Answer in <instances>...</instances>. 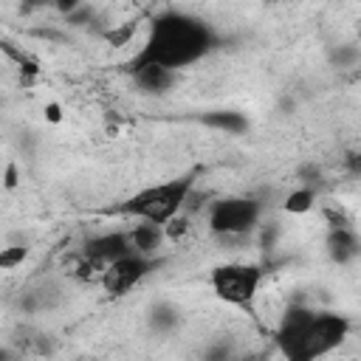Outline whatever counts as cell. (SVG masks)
Here are the masks:
<instances>
[{
  "label": "cell",
  "mask_w": 361,
  "mask_h": 361,
  "mask_svg": "<svg viewBox=\"0 0 361 361\" xmlns=\"http://www.w3.org/2000/svg\"><path fill=\"white\" fill-rule=\"evenodd\" d=\"M214 45H217V37L206 20L178 11V8H169V11H161L158 17H152L144 45L138 48L133 62L135 65L149 62V65H161V68H169L178 73L180 68L200 62Z\"/></svg>",
  "instance_id": "obj_1"
},
{
  "label": "cell",
  "mask_w": 361,
  "mask_h": 361,
  "mask_svg": "<svg viewBox=\"0 0 361 361\" xmlns=\"http://www.w3.org/2000/svg\"><path fill=\"white\" fill-rule=\"evenodd\" d=\"M192 192H195V178L192 175L172 178V180H164V183H152V186L138 189L116 212L124 214V217H133L135 223L166 226L172 217H178L186 209Z\"/></svg>",
  "instance_id": "obj_2"
},
{
  "label": "cell",
  "mask_w": 361,
  "mask_h": 361,
  "mask_svg": "<svg viewBox=\"0 0 361 361\" xmlns=\"http://www.w3.org/2000/svg\"><path fill=\"white\" fill-rule=\"evenodd\" d=\"M262 214H265L262 200L248 197V195H228V197H217L209 203L206 226L212 234L223 240H234V237L251 234L259 226Z\"/></svg>",
  "instance_id": "obj_3"
},
{
  "label": "cell",
  "mask_w": 361,
  "mask_h": 361,
  "mask_svg": "<svg viewBox=\"0 0 361 361\" xmlns=\"http://www.w3.org/2000/svg\"><path fill=\"white\" fill-rule=\"evenodd\" d=\"M262 279L265 274L254 262H226V265L212 268L209 274L212 293L231 307H248L257 299Z\"/></svg>",
  "instance_id": "obj_4"
},
{
  "label": "cell",
  "mask_w": 361,
  "mask_h": 361,
  "mask_svg": "<svg viewBox=\"0 0 361 361\" xmlns=\"http://www.w3.org/2000/svg\"><path fill=\"white\" fill-rule=\"evenodd\" d=\"M310 305H290L274 330V347L282 355V361H310L307 358V327L313 319Z\"/></svg>",
  "instance_id": "obj_5"
},
{
  "label": "cell",
  "mask_w": 361,
  "mask_h": 361,
  "mask_svg": "<svg viewBox=\"0 0 361 361\" xmlns=\"http://www.w3.org/2000/svg\"><path fill=\"white\" fill-rule=\"evenodd\" d=\"M353 322L350 316L338 313V310H313L310 327H307V358L310 361H322L330 353H336L347 338H350Z\"/></svg>",
  "instance_id": "obj_6"
},
{
  "label": "cell",
  "mask_w": 361,
  "mask_h": 361,
  "mask_svg": "<svg viewBox=\"0 0 361 361\" xmlns=\"http://www.w3.org/2000/svg\"><path fill=\"white\" fill-rule=\"evenodd\" d=\"M152 268H155V259H152V257L127 254V257H121V259H116V262L104 265V271H102L99 282H102V288H104L107 293L121 296V293L133 290L135 285H141V282L152 274Z\"/></svg>",
  "instance_id": "obj_7"
},
{
  "label": "cell",
  "mask_w": 361,
  "mask_h": 361,
  "mask_svg": "<svg viewBox=\"0 0 361 361\" xmlns=\"http://www.w3.org/2000/svg\"><path fill=\"white\" fill-rule=\"evenodd\" d=\"M127 254H135L133 245H130V237L127 231H102V234H93L85 240L82 245V257L93 265H99L104 271V265L127 257Z\"/></svg>",
  "instance_id": "obj_8"
},
{
  "label": "cell",
  "mask_w": 361,
  "mask_h": 361,
  "mask_svg": "<svg viewBox=\"0 0 361 361\" xmlns=\"http://www.w3.org/2000/svg\"><path fill=\"white\" fill-rule=\"evenodd\" d=\"M130 76H133V85L138 87V93H144V96H164L178 82L175 71L161 68V65H149V62H138V65L130 62Z\"/></svg>",
  "instance_id": "obj_9"
},
{
  "label": "cell",
  "mask_w": 361,
  "mask_h": 361,
  "mask_svg": "<svg viewBox=\"0 0 361 361\" xmlns=\"http://www.w3.org/2000/svg\"><path fill=\"white\" fill-rule=\"evenodd\" d=\"M324 251L336 265H353L361 257V240L358 231L353 226H341V228H327L324 237Z\"/></svg>",
  "instance_id": "obj_10"
},
{
  "label": "cell",
  "mask_w": 361,
  "mask_h": 361,
  "mask_svg": "<svg viewBox=\"0 0 361 361\" xmlns=\"http://www.w3.org/2000/svg\"><path fill=\"white\" fill-rule=\"evenodd\" d=\"M127 237L133 251L141 257H155L166 243L164 226H155V223H135L133 228H127Z\"/></svg>",
  "instance_id": "obj_11"
},
{
  "label": "cell",
  "mask_w": 361,
  "mask_h": 361,
  "mask_svg": "<svg viewBox=\"0 0 361 361\" xmlns=\"http://www.w3.org/2000/svg\"><path fill=\"white\" fill-rule=\"evenodd\" d=\"M180 322H183V313H180L178 305H172V302H155V305L149 307V313H147V324H149V330L158 333V336L175 333V330L180 327Z\"/></svg>",
  "instance_id": "obj_12"
},
{
  "label": "cell",
  "mask_w": 361,
  "mask_h": 361,
  "mask_svg": "<svg viewBox=\"0 0 361 361\" xmlns=\"http://www.w3.org/2000/svg\"><path fill=\"white\" fill-rule=\"evenodd\" d=\"M56 302H59V288L54 282H42V285H37V288H31V290H25L20 296V307L25 313L51 310V307H56Z\"/></svg>",
  "instance_id": "obj_13"
},
{
  "label": "cell",
  "mask_w": 361,
  "mask_h": 361,
  "mask_svg": "<svg viewBox=\"0 0 361 361\" xmlns=\"http://www.w3.org/2000/svg\"><path fill=\"white\" fill-rule=\"evenodd\" d=\"M206 127L217 130V133H226V135H243L248 130V118L237 110H212L200 118Z\"/></svg>",
  "instance_id": "obj_14"
},
{
  "label": "cell",
  "mask_w": 361,
  "mask_h": 361,
  "mask_svg": "<svg viewBox=\"0 0 361 361\" xmlns=\"http://www.w3.org/2000/svg\"><path fill=\"white\" fill-rule=\"evenodd\" d=\"M237 353H240L237 341H234L231 336H220V338H212V341L203 347L200 358H203V361H231Z\"/></svg>",
  "instance_id": "obj_15"
},
{
  "label": "cell",
  "mask_w": 361,
  "mask_h": 361,
  "mask_svg": "<svg viewBox=\"0 0 361 361\" xmlns=\"http://www.w3.org/2000/svg\"><path fill=\"white\" fill-rule=\"evenodd\" d=\"M313 203H316V189H310V186H296L293 192H288L282 209H285L288 214H307V212L313 209Z\"/></svg>",
  "instance_id": "obj_16"
},
{
  "label": "cell",
  "mask_w": 361,
  "mask_h": 361,
  "mask_svg": "<svg viewBox=\"0 0 361 361\" xmlns=\"http://www.w3.org/2000/svg\"><path fill=\"white\" fill-rule=\"evenodd\" d=\"M330 62H333L338 71H353V68H358V62H361V51H358V45H353V42H341V45H336V48L330 51Z\"/></svg>",
  "instance_id": "obj_17"
},
{
  "label": "cell",
  "mask_w": 361,
  "mask_h": 361,
  "mask_svg": "<svg viewBox=\"0 0 361 361\" xmlns=\"http://www.w3.org/2000/svg\"><path fill=\"white\" fill-rule=\"evenodd\" d=\"M28 257V248L25 243H17V245H6L0 248V271H11L17 265H23V259Z\"/></svg>",
  "instance_id": "obj_18"
},
{
  "label": "cell",
  "mask_w": 361,
  "mask_h": 361,
  "mask_svg": "<svg viewBox=\"0 0 361 361\" xmlns=\"http://www.w3.org/2000/svg\"><path fill=\"white\" fill-rule=\"evenodd\" d=\"M133 34H135V25L133 23H127V25H113L110 31H104V37H107V42H113V45H127L130 39H133Z\"/></svg>",
  "instance_id": "obj_19"
},
{
  "label": "cell",
  "mask_w": 361,
  "mask_h": 361,
  "mask_svg": "<svg viewBox=\"0 0 361 361\" xmlns=\"http://www.w3.org/2000/svg\"><path fill=\"white\" fill-rule=\"evenodd\" d=\"M231 361H268V353H237Z\"/></svg>",
  "instance_id": "obj_20"
},
{
  "label": "cell",
  "mask_w": 361,
  "mask_h": 361,
  "mask_svg": "<svg viewBox=\"0 0 361 361\" xmlns=\"http://www.w3.org/2000/svg\"><path fill=\"white\" fill-rule=\"evenodd\" d=\"M45 113H48V121H59V118H62V116H59V104H48Z\"/></svg>",
  "instance_id": "obj_21"
},
{
  "label": "cell",
  "mask_w": 361,
  "mask_h": 361,
  "mask_svg": "<svg viewBox=\"0 0 361 361\" xmlns=\"http://www.w3.org/2000/svg\"><path fill=\"white\" fill-rule=\"evenodd\" d=\"M14 183H17V169L8 166V172H6V186H14Z\"/></svg>",
  "instance_id": "obj_22"
},
{
  "label": "cell",
  "mask_w": 361,
  "mask_h": 361,
  "mask_svg": "<svg viewBox=\"0 0 361 361\" xmlns=\"http://www.w3.org/2000/svg\"><path fill=\"white\" fill-rule=\"evenodd\" d=\"M0 361H14V353L8 347H3V344H0Z\"/></svg>",
  "instance_id": "obj_23"
}]
</instances>
